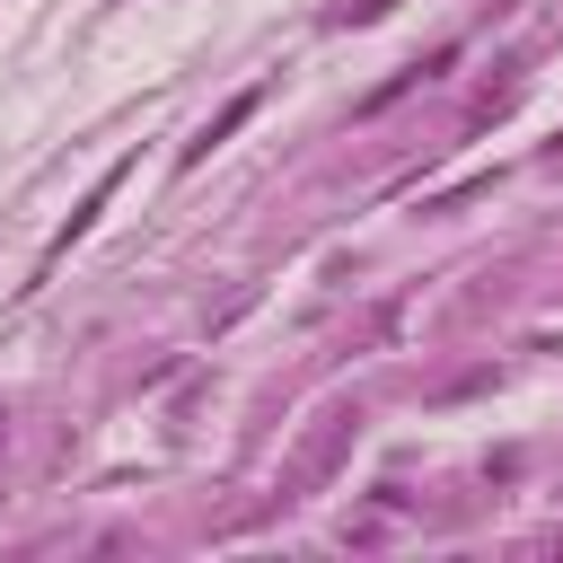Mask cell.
Wrapping results in <instances>:
<instances>
[{
    "instance_id": "obj_1",
    "label": "cell",
    "mask_w": 563,
    "mask_h": 563,
    "mask_svg": "<svg viewBox=\"0 0 563 563\" xmlns=\"http://www.w3.org/2000/svg\"><path fill=\"white\" fill-rule=\"evenodd\" d=\"M246 114H255V88H246V97H229V106H220V114H211V123H202V132H194V141H185V158H202V150H211V141H229V132H238V123H246Z\"/></svg>"
}]
</instances>
